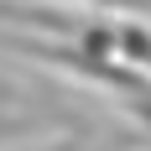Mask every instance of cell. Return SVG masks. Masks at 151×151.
Instances as JSON below:
<instances>
[{"label":"cell","mask_w":151,"mask_h":151,"mask_svg":"<svg viewBox=\"0 0 151 151\" xmlns=\"http://www.w3.org/2000/svg\"><path fill=\"white\" fill-rule=\"evenodd\" d=\"M52 130H83V120H78L73 109H0V151L21 146V141H42L52 136Z\"/></svg>","instance_id":"obj_1"},{"label":"cell","mask_w":151,"mask_h":151,"mask_svg":"<svg viewBox=\"0 0 151 151\" xmlns=\"http://www.w3.org/2000/svg\"><path fill=\"white\" fill-rule=\"evenodd\" d=\"M115 63H125L130 73L151 78V26L136 16H120L115 21Z\"/></svg>","instance_id":"obj_2"},{"label":"cell","mask_w":151,"mask_h":151,"mask_svg":"<svg viewBox=\"0 0 151 151\" xmlns=\"http://www.w3.org/2000/svg\"><path fill=\"white\" fill-rule=\"evenodd\" d=\"M0 109H31V94L11 78H0Z\"/></svg>","instance_id":"obj_5"},{"label":"cell","mask_w":151,"mask_h":151,"mask_svg":"<svg viewBox=\"0 0 151 151\" xmlns=\"http://www.w3.org/2000/svg\"><path fill=\"white\" fill-rule=\"evenodd\" d=\"M115 104L136 120V141H120L109 151H151V78H136L125 94H115Z\"/></svg>","instance_id":"obj_3"},{"label":"cell","mask_w":151,"mask_h":151,"mask_svg":"<svg viewBox=\"0 0 151 151\" xmlns=\"http://www.w3.org/2000/svg\"><path fill=\"white\" fill-rule=\"evenodd\" d=\"M37 151H83V130H68V136L47 141V146H37Z\"/></svg>","instance_id":"obj_6"},{"label":"cell","mask_w":151,"mask_h":151,"mask_svg":"<svg viewBox=\"0 0 151 151\" xmlns=\"http://www.w3.org/2000/svg\"><path fill=\"white\" fill-rule=\"evenodd\" d=\"M68 5H89V11H104V16H136V21L151 16V0H68Z\"/></svg>","instance_id":"obj_4"}]
</instances>
